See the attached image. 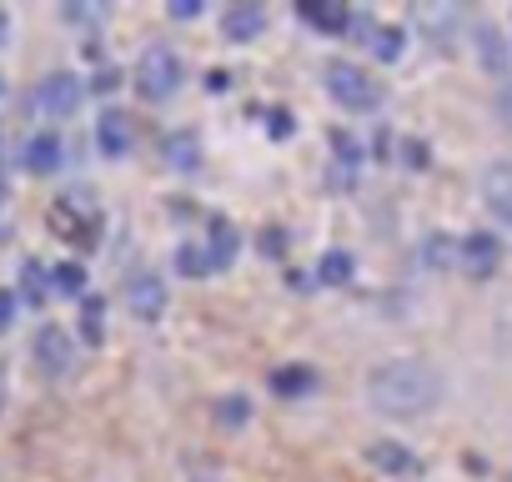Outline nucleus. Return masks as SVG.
<instances>
[{
  "instance_id": "obj_12",
  "label": "nucleus",
  "mask_w": 512,
  "mask_h": 482,
  "mask_svg": "<svg viewBox=\"0 0 512 482\" xmlns=\"http://www.w3.org/2000/svg\"><path fill=\"white\" fill-rule=\"evenodd\" d=\"M297 16H302L307 26H317V31H347V26H352V11L337 6V0H302Z\"/></svg>"
},
{
  "instance_id": "obj_20",
  "label": "nucleus",
  "mask_w": 512,
  "mask_h": 482,
  "mask_svg": "<svg viewBox=\"0 0 512 482\" xmlns=\"http://www.w3.org/2000/svg\"><path fill=\"white\" fill-rule=\"evenodd\" d=\"M81 337L96 347L106 337V302L101 297H81Z\"/></svg>"
},
{
  "instance_id": "obj_1",
  "label": "nucleus",
  "mask_w": 512,
  "mask_h": 482,
  "mask_svg": "<svg viewBox=\"0 0 512 482\" xmlns=\"http://www.w3.org/2000/svg\"><path fill=\"white\" fill-rule=\"evenodd\" d=\"M367 402L382 417H427L442 402V377L427 362H417V357H392V362L372 367Z\"/></svg>"
},
{
  "instance_id": "obj_25",
  "label": "nucleus",
  "mask_w": 512,
  "mask_h": 482,
  "mask_svg": "<svg viewBox=\"0 0 512 482\" xmlns=\"http://www.w3.org/2000/svg\"><path fill=\"white\" fill-rule=\"evenodd\" d=\"M216 417L226 422V427H241V422H251V402L236 392V397H221V407H216Z\"/></svg>"
},
{
  "instance_id": "obj_9",
  "label": "nucleus",
  "mask_w": 512,
  "mask_h": 482,
  "mask_svg": "<svg viewBox=\"0 0 512 482\" xmlns=\"http://www.w3.org/2000/svg\"><path fill=\"white\" fill-rule=\"evenodd\" d=\"M482 201H487V211H492L497 221L512 226V166H507V161H497V166L482 171Z\"/></svg>"
},
{
  "instance_id": "obj_34",
  "label": "nucleus",
  "mask_w": 512,
  "mask_h": 482,
  "mask_svg": "<svg viewBox=\"0 0 512 482\" xmlns=\"http://www.w3.org/2000/svg\"><path fill=\"white\" fill-rule=\"evenodd\" d=\"M6 31H11V16H6V11H0V46H6Z\"/></svg>"
},
{
  "instance_id": "obj_29",
  "label": "nucleus",
  "mask_w": 512,
  "mask_h": 482,
  "mask_svg": "<svg viewBox=\"0 0 512 482\" xmlns=\"http://www.w3.org/2000/svg\"><path fill=\"white\" fill-rule=\"evenodd\" d=\"M16 322V292H6V287H0V332H6Z\"/></svg>"
},
{
  "instance_id": "obj_30",
  "label": "nucleus",
  "mask_w": 512,
  "mask_h": 482,
  "mask_svg": "<svg viewBox=\"0 0 512 482\" xmlns=\"http://www.w3.org/2000/svg\"><path fill=\"white\" fill-rule=\"evenodd\" d=\"M201 16V0H171V21H191Z\"/></svg>"
},
{
  "instance_id": "obj_18",
  "label": "nucleus",
  "mask_w": 512,
  "mask_h": 482,
  "mask_svg": "<svg viewBox=\"0 0 512 482\" xmlns=\"http://www.w3.org/2000/svg\"><path fill=\"white\" fill-rule=\"evenodd\" d=\"M51 292H61V297H86V267H81V262L51 267Z\"/></svg>"
},
{
  "instance_id": "obj_17",
  "label": "nucleus",
  "mask_w": 512,
  "mask_h": 482,
  "mask_svg": "<svg viewBox=\"0 0 512 482\" xmlns=\"http://www.w3.org/2000/svg\"><path fill=\"white\" fill-rule=\"evenodd\" d=\"M352 272H357V262H352V252H342V247L322 252V262H317V282H327V287H347Z\"/></svg>"
},
{
  "instance_id": "obj_7",
  "label": "nucleus",
  "mask_w": 512,
  "mask_h": 482,
  "mask_svg": "<svg viewBox=\"0 0 512 482\" xmlns=\"http://www.w3.org/2000/svg\"><path fill=\"white\" fill-rule=\"evenodd\" d=\"M472 51H477V61H482L487 76H502V81H507L512 51H507V41H502V31H497L492 21H477V26H472Z\"/></svg>"
},
{
  "instance_id": "obj_24",
  "label": "nucleus",
  "mask_w": 512,
  "mask_h": 482,
  "mask_svg": "<svg viewBox=\"0 0 512 482\" xmlns=\"http://www.w3.org/2000/svg\"><path fill=\"white\" fill-rule=\"evenodd\" d=\"M51 292V272L41 262H26V302H46Z\"/></svg>"
},
{
  "instance_id": "obj_11",
  "label": "nucleus",
  "mask_w": 512,
  "mask_h": 482,
  "mask_svg": "<svg viewBox=\"0 0 512 482\" xmlns=\"http://www.w3.org/2000/svg\"><path fill=\"white\" fill-rule=\"evenodd\" d=\"M21 161H26V171H36V176H51V171H61V161H66V146H61V136H56V131H36V136L26 141Z\"/></svg>"
},
{
  "instance_id": "obj_31",
  "label": "nucleus",
  "mask_w": 512,
  "mask_h": 482,
  "mask_svg": "<svg viewBox=\"0 0 512 482\" xmlns=\"http://www.w3.org/2000/svg\"><path fill=\"white\" fill-rule=\"evenodd\" d=\"M262 252H267V257H282V252H287V236H282L277 226H272V231L262 236Z\"/></svg>"
},
{
  "instance_id": "obj_3",
  "label": "nucleus",
  "mask_w": 512,
  "mask_h": 482,
  "mask_svg": "<svg viewBox=\"0 0 512 482\" xmlns=\"http://www.w3.org/2000/svg\"><path fill=\"white\" fill-rule=\"evenodd\" d=\"M136 91L146 101H166L181 91V61L171 46H146L141 61H136Z\"/></svg>"
},
{
  "instance_id": "obj_22",
  "label": "nucleus",
  "mask_w": 512,
  "mask_h": 482,
  "mask_svg": "<svg viewBox=\"0 0 512 482\" xmlns=\"http://www.w3.org/2000/svg\"><path fill=\"white\" fill-rule=\"evenodd\" d=\"M176 272H181V277H206V272H216V262H211V252H206V241H196V247H181V252H176Z\"/></svg>"
},
{
  "instance_id": "obj_16",
  "label": "nucleus",
  "mask_w": 512,
  "mask_h": 482,
  "mask_svg": "<svg viewBox=\"0 0 512 482\" xmlns=\"http://www.w3.org/2000/svg\"><path fill=\"white\" fill-rule=\"evenodd\" d=\"M312 387H317V372H312V367H302V362H292V367L272 372V392H277V397H307Z\"/></svg>"
},
{
  "instance_id": "obj_35",
  "label": "nucleus",
  "mask_w": 512,
  "mask_h": 482,
  "mask_svg": "<svg viewBox=\"0 0 512 482\" xmlns=\"http://www.w3.org/2000/svg\"><path fill=\"white\" fill-rule=\"evenodd\" d=\"M0 407H6V402H0Z\"/></svg>"
},
{
  "instance_id": "obj_23",
  "label": "nucleus",
  "mask_w": 512,
  "mask_h": 482,
  "mask_svg": "<svg viewBox=\"0 0 512 482\" xmlns=\"http://www.w3.org/2000/svg\"><path fill=\"white\" fill-rule=\"evenodd\" d=\"M457 257H462V241H452V236H442V231L427 236V262H432V267H452Z\"/></svg>"
},
{
  "instance_id": "obj_26",
  "label": "nucleus",
  "mask_w": 512,
  "mask_h": 482,
  "mask_svg": "<svg viewBox=\"0 0 512 482\" xmlns=\"http://www.w3.org/2000/svg\"><path fill=\"white\" fill-rule=\"evenodd\" d=\"M292 131H297V126H292V111H272V116H267V136H272V141H287Z\"/></svg>"
},
{
  "instance_id": "obj_28",
  "label": "nucleus",
  "mask_w": 512,
  "mask_h": 482,
  "mask_svg": "<svg viewBox=\"0 0 512 482\" xmlns=\"http://www.w3.org/2000/svg\"><path fill=\"white\" fill-rule=\"evenodd\" d=\"M497 116H502V126H512V76L497 86Z\"/></svg>"
},
{
  "instance_id": "obj_21",
  "label": "nucleus",
  "mask_w": 512,
  "mask_h": 482,
  "mask_svg": "<svg viewBox=\"0 0 512 482\" xmlns=\"http://www.w3.org/2000/svg\"><path fill=\"white\" fill-rule=\"evenodd\" d=\"M372 462L387 467V472H417V457L397 442H372Z\"/></svg>"
},
{
  "instance_id": "obj_2",
  "label": "nucleus",
  "mask_w": 512,
  "mask_h": 482,
  "mask_svg": "<svg viewBox=\"0 0 512 482\" xmlns=\"http://www.w3.org/2000/svg\"><path fill=\"white\" fill-rule=\"evenodd\" d=\"M327 91L342 111H377L382 106V86L357 66V61H327Z\"/></svg>"
},
{
  "instance_id": "obj_15",
  "label": "nucleus",
  "mask_w": 512,
  "mask_h": 482,
  "mask_svg": "<svg viewBox=\"0 0 512 482\" xmlns=\"http://www.w3.org/2000/svg\"><path fill=\"white\" fill-rule=\"evenodd\" d=\"M161 156H166L176 171H196V166H201V141H196V131H171V136L161 141Z\"/></svg>"
},
{
  "instance_id": "obj_4",
  "label": "nucleus",
  "mask_w": 512,
  "mask_h": 482,
  "mask_svg": "<svg viewBox=\"0 0 512 482\" xmlns=\"http://www.w3.org/2000/svg\"><path fill=\"white\" fill-rule=\"evenodd\" d=\"M81 96H86L81 76H71V71H56V76H46V81L36 86V111H41V116H56V121H66V116H76Z\"/></svg>"
},
{
  "instance_id": "obj_8",
  "label": "nucleus",
  "mask_w": 512,
  "mask_h": 482,
  "mask_svg": "<svg viewBox=\"0 0 512 482\" xmlns=\"http://www.w3.org/2000/svg\"><path fill=\"white\" fill-rule=\"evenodd\" d=\"M96 146L111 156V161H121V156H131V146H136V131H131V116L126 111H106L101 121H96Z\"/></svg>"
},
{
  "instance_id": "obj_5",
  "label": "nucleus",
  "mask_w": 512,
  "mask_h": 482,
  "mask_svg": "<svg viewBox=\"0 0 512 482\" xmlns=\"http://www.w3.org/2000/svg\"><path fill=\"white\" fill-rule=\"evenodd\" d=\"M31 352H36V362H41L46 377H66V372L76 367V342H71V332L56 327V322H46V327L36 332Z\"/></svg>"
},
{
  "instance_id": "obj_19",
  "label": "nucleus",
  "mask_w": 512,
  "mask_h": 482,
  "mask_svg": "<svg viewBox=\"0 0 512 482\" xmlns=\"http://www.w3.org/2000/svg\"><path fill=\"white\" fill-rule=\"evenodd\" d=\"M367 46H372L377 61H397V56L407 51V31H402V26H377V36H372Z\"/></svg>"
},
{
  "instance_id": "obj_14",
  "label": "nucleus",
  "mask_w": 512,
  "mask_h": 482,
  "mask_svg": "<svg viewBox=\"0 0 512 482\" xmlns=\"http://www.w3.org/2000/svg\"><path fill=\"white\" fill-rule=\"evenodd\" d=\"M236 247H241V236H236V226H231L226 216H211V236H206V252H211L216 272L236 262Z\"/></svg>"
},
{
  "instance_id": "obj_10",
  "label": "nucleus",
  "mask_w": 512,
  "mask_h": 482,
  "mask_svg": "<svg viewBox=\"0 0 512 482\" xmlns=\"http://www.w3.org/2000/svg\"><path fill=\"white\" fill-rule=\"evenodd\" d=\"M497 262H502V241H497L492 231H472V236L462 241V267H467L472 277H492Z\"/></svg>"
},
{
  "instance_id": "obj_33",
  "label": "nucleus",
  "mask_w": 512,
  "mask_h": 482,
  "mask_svg": "<svg viewBox=\"0 0 512 482\" xmlns=\"http://www.w3.org/2000/svg\"><path fill=\"white\" fill-rule=\"evenodd\" d=\"M407 156H412V166H427V151H422L417 141H407Z\"/></svg>"
},
{
  "instance_id": "obj_13",
  "label": "nucleus",
  "mask_w": 512,
  "mask_h": 482,
  "mask_svg": "<svg viewBox=\"0 0 512 482\" xmlns=\"http://www.w3.org/2000/svg\"><path fill=\"white\" fill-rule=\"evenodd\" d=\"M221 26H226L231 41H256V36L267 31V11H262V6H231V11L221 16Z\"/></svg>"
},
{
  "instance_id": "obj_6",
  "label": "nucleus",
  "mask_w": 512,
  "mask_h": 482,
  "mask_svg": "<svg viewBox=\"0 0 512 482\" xmlns=\"http://www.w3.org/2000/svg\"><path fill=\"white\" fill-rule=\"evenodd\" d=\"M126 307H131L136 322H161V312H166V282L151 277V272H136L126 282Z\"/></svg>"
},
{
  "instance_id": "obj_32",
  "label": "nucleus",
  "mask_w": 512,
  "mask_h": 482,
  "mask_svg": "<svg viewBox=\"0 0 512 482\" xmlns=\"http://www.w3.org/2000/svg\"><path fill=\"white\" fill-rule=\"evenodd\" d=\"M91 86H96V91H116V86H121V71H101Z\"/></svg>"
},
{
  "instance_id": "obj_27",
  "label": "nucleus",
  "mask_w": 512,
  "mask_h": 482,
  "mask_svg": "<svg viewBox=\"0 0 512 482\" xmlns=\"http://www.w3.org/2000/svg\"><path fill=\"white\" fill-rule=\"evenodd\" d=\"M332 146H337V156H342L347 166H357V161H362V146H357L347 131H332Z\"/></svg>"
}]
</instances>
